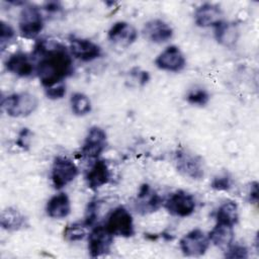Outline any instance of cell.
I'll list each match as a JSON object with an SVG mask.
<instances>
[{"label":"cell","mask_w":259,"mask_h":259,"mask_svg":"<svg viewBox=\"0 0 259 259\" xmlns=\"http://www.w3.org/2000/svg\"><path fill=\"white\" fill-rule=\"evenodd\" d=\"M31 56L35 63V75L44 89L65 82L74 73V58L60 41L38 39Z\"/></svg>","instance_id":"obj_1"},{"label":"cell","mask_w":259,"mask_h":259,"mask_svg":"<svg viewBox=\"0 0 259 259\" xmlns=\"http://www.w3.org/2000/svg\"><path fill=\"white\" fill-rule=\"evenodd\" d=\"M1 107L9 117H27L37 109L38 98L28 91L13 92L2 98Z\"/></svg>","instance_id":"obj_2"},{"label":"cell","mask_w":259,"mask_h":259,"mask_svg":"<svg viewBox=\"0 0 259 259\" xmlns=\"http://www.w3.org/2000/svg\"><path fill=\"white\" fill-rule=\"evenodd\" d=\"M45 28V16L41 8L33 3L25 2L18 15V32L26 39H35Z\"/></svg>","instance_id":"obj_3"},{"label":"cell","mask_w":259,"mask_h":259,"mask_svg":"<svg viewBox=\"0 0 259 259\" xmlns=\"http://www.w3.org/2000/svg\"><path fill=\"white\" fill-rule=\"evenodd\" d=\"M174 165L178 173L191 180H201L205 174V166L201 156L187 148H177L174 152Z\"/></svg>","instance_id":"obj_4"},{"label":"cell","mask_w":259,"mask_h":259,"mask_svg":"<svg viewBox=\"0 0 259 259\" xmlns=\"http://www.w3.org/2000/svg\"><path fill=\"white\" fill-rule=\"evenodd\" d=\"M104 227L113 237L131 238L136 233L133 214L123 205H117L108 212Z\"/></svg>","instance_id":"obj_5"},{"label":"cell","mask_w":259,"mask_h":259,"mask_svg":"<svg viewBox=\"0 0 259 259\" xmlns=\"http://www.w3.org/2000/svg\"><path fill=\"white\" fill-rule=\"evenodd\" d=\"M79 174V168L76 163L69 157L58 155L54 158L50 178L53 187L56 190H62L71 184Z\"/></svg>","instance_id":"obj_6"},{"label":"cell","mask_w":259,"mask_h":259,"mask_svg":"<svg viewBox=\"0 0 259 259\" xmlns=\"http://www.w3.org/2000/svg\"><path fill=\"white\" fill-rule=\"evenodd\" d=\"M197 202L194 195L188 191L179 189L172 192L164 199L163 207L172 217L188 218L192 215L196 209Z\"/></svg>","instance_id":"obj_7"},{"label":"cell","mask_w":259,"mask_h":259,"mask_svg":"<svg viewBox=\"0 0 259 259\" xmlns=\"http://www.w3.org/2000/svg\"><path fill=\"white\" fill-rule=\"evenodd\" d=\"M106 147V132L98 125H93L89 127L87 131V134L80 148V155L86 159L96 160L100 158L101 154L105 151Z\"/></svg>","instance_id":"obj_8"},{"label":"cell","mask_w":259,"mask_h":259,"mask_svg":"<svg viewBox=\"0 0 259 259\" xmlns=\"http://www.w3.org/2000/svg\"><path fill=\"white\" fill-rule=\"evenodd\" d=\"M114 237L106 230L104 225L92 227L87 236V248L92 258L107 255L112 248Z\"/></svg>","instance_id":"obj_9"},{"label":"cell","mask_w":259,"mask_h":259,"mask_svg":"<svg viewBox=\"0 0 259 259\" xmlns=\"http://www.w3.org/2000/svg\"><path fill=\"white\" fill-rule=\"evenodd\" d=\"M210 245L208 236L200 229H192L179 241V249L184 256L198 257L206 253Z\"/></svg>","instance_id":"obj_10"},{"label":"cell","mask_w":259,"mask_h":259,"mask_svg":"<svg viewBox=\"0 0 259 259\" xmlns=\"http://www.w3.org/2000/svg\"><path fill=\"white\" fill-rule=\"evenodd\" d=\"M68 49L74 59L83 63L93 62L102 56L101 47L86 37L71 35Z\"/></svg>","instance_id":"obj_11"},{"label":"cell","mask_w":259,"mask_h":259,"mask_svg":"<svg viewBox=\"0 0 259 259\" xmlns=\"http://www.w3.org/2000/svg\"><path fill=\"white\" fill-rule=\"evenodd\" d=\"M164 198L148 183L140 185L137 192L134 206L137 212L142 215L156 212L163 207Z\"/></svg>","instance_id":"obj_12"},{"label":"cell","mask_w":259,"mask_h":259,"mask_svg":"<svg viewBox=\"0 0 259 259\" xmlns=\"http://www.w3.org/2000/svg\"><path fill=\"white\" fill-rule=\"evenodd\" d=\"M4 67L8 73L18 78H30L35 75V63L31 55L16 51L7 57Z\"/></svg>","instance_id":"obj_13"},{"label":"cell","mask_w":259,"mask_h":259,"mask_svg":"<svg viewBox=\"0 0 259 259\" xmlns=\"http://www.w3.org/2000/svg\"><path fill=\"white\" fill-rule=\"evenodd\" d=\"M154 64L161 71L178 73L186 67V58L179 47L170 45L156 57Z\"/></svg>","instance_id":"obj_14"},{"label":"cell","mask_w":259,"mask_h":259,"mask_svg":"<svg viewBox=\"0 0 259 259\" xmlns=\"http://www.w3.org/2000/svg\"><path fill=\"white\" fill-rule=\"evenodd\" d=\"M137 28L125 20H117L107 30V39L114 46L127 48L138 38Z\"/></svg>","instance_id":"obj_15"},{"label":"cell","mask_w":259,"mask_h":259,"mask_svg":"<svg viewBox=\"0 0 259 259\" xmlns=\"http://www.w3.org/2000/svg\"><path fill=\"white\" fill-rule=\"evenodd\" d=\"M142 33L150 42L161 45L169 41L173 37L174 30L164 19L152 18L145 22Z\"/></svg>","instance_id":"obj_16"},{"label":"cell","mask_w":259,"mask_h":259,"mask_svg":"<svg viewBox=\"0 0 259 259\" xmlns=\"http://www.w3.org/2000/svg\"><path fill=\"white\" fill-rule=\"evenodd\" d=\"M111 179V171L108 163L104 159H96L86 171L84 180L90 190H98L107 185Z\"/></svg>","instance_id":"obj_17"},{"label":"cell","mask_w":259,"mask_h":259,"mask_svg":"<svg viewBox=\"0 0 259 259\" xmlns=\"http://www.w3.org/2000/svg\"><path fill=\"white\" fill-rule=\"evenodd\" d=\"M224 12L220 5L205 2L197 6L193 12V20L196 26L201 28L214 27L223 18Z\"/></svg>","instance_id":"obj_18"},{"label":"cell","mask_w":259,"mask_h":259,"mask_svg":"<svg viewBox=\"0 0 259 259\" xmlns=\"http://www.w3.org/2000/svg\"><path fill=\"white\" fill-rule=\"evenodd\" d=\"M213 35L220 46L233 49L239 40L240 29L236 22L223 19L213 27Z\"/></svg>","instance_id":"obj_19"},{"label":"cell","mask_w":259,"mask_h":259,"mask_svg":"<svg viewBox=\"0 0 259 259\" xmlns=\"http://www.w3.org/2000/svg\"><path fill=\"white\" fill-rule=\"evenodd\" d=\"M47 215L54 220H63L72 211L71 199L67 193L61 191L51 196L45 206Z\"/></svg>","instance_id":"obj_20"},{"label":"cell","mask_w":259,"mask_h":259,"mask_svg":"<svg viewBox=\"0 0 259 259\" xmlns=\"http://www.w3.org/2000/svg\"><path fill=\"white\" fill-rule=\"evenodd\" d=\"M27 219L21 210L15 206H6L0 215V226L7 232H17L27 227Z\"/></svg>","instance_id":"obj_21"},{"label":"cell","mask_w":259,"mask_h":259,"mask_svg":"<svg viewBox=\"0 0 259 259\" xmlns=\"http://www.w3.org/2000/svg\"><path fill=\"white\" fill-rule=\"evenodd\" d=\"M215 224L235 227L239 222V206L236 201L227 199L214 211Z\"/></svg>","instance_id":"obj_22"},{"label":"cell","mask_w":259,"mask_h":259,"mask_svg":"<svg viewBox=\"0 0 259 259\" xmlns=\"http://www.w3.org/2000/svg\"><path fill=\"white\" fill-rule=\"evenodd\" d=\"M209 242L217 247L227 248L234 242V227L214 224L213 228L207 234Z\"/></svg>","instance_id":"obj_23"},{"label":"cell","mask_w":259,"mask_h":259,"mask_svg":"<svg viewBox=\"0 0 259 259\" xmlns=\"http://www.w3.org/2000/svg\"><path fill=\"white\" fill-rule=\"evenodd\" d=\"M70 108L74 115L85 116L92 110V103L88 95L83 92H74L70 97Z\"/></svg>","instance_id":"obj_24"},{"label":"cell","mask_w":259,"mask_h":259,"mask_svg":"<svg viewBox=\"0 0 259 259\" xmlns=\"http://www.w3.org/2000/svg\"><path fill=\"white\" fill-rule=\"evenodd\" d=\"M89 227L82 222H74L68 224L63 230V237L67 242L82 241L88 236Z\"/></svg>","instance_id":"obj_25"},{"label":"cell","mask_w":259,"mask_h":259,"mask_svg":"<svg viewBox=\"0 0 259 259\" xmlns=\"http://www.w3.org/2000/svg\"><path fill=\"white\" fill-rule=\"evenodd\" d=\"M185 100L192 106L203 107L209 102L210 95L208 91L202 87H193L187 91Z\"/></svg>","instance_id":"obj_26"},{"label":"cell","mask_w":259,"mask_h":259,"mask_svg":"<svg viewBox=\"0 0 259 259\" xmlns=\"http://www.w3.org/2000/svg\"><path fill=\"white\" fill-rule=\"evenodd\" d=\"M100 203H101V201L98 198H92L87 203V206L85 208V214H84L83 222L89 228L94 227L95 224H96V221L98 220Z\"/></svg>","instance_id":"obj_27"},{"label":"cell","mask_w":259,"mask_h":259,"mask_svg":"<svg viewBox=\"0 0 259 259\" xmlns=\"http://www.w3.org/2000/svg\"><path fill=\"white\" fill-rule=\"evenodd\" d=\"M16 37V30L14 27L7 21L0 20V48L3 52L5 48L14 40Z\"/></svg>","instance_id":"obj_28"},{"label":"cell","mask_w":259,"mask_h":259,"mask_svg":"<svg viewBox=\"0 0 259 259\" xmlns=\"http://www.w3.org/2000/svg\"><path fill=\"white\" fill-rule=\"evenodd\" d=\"M249 251L245 245L233 242L225 249V257L230 259H245L248 258Z\"/></svg>","instance_id":"obj_29"},{"label":"cell","mask_w":259,"mask_h":259,"mask_svg":"<svg viewBox=\"0 0 259 259\" xmlns=\"http://www.w3.org/2000/svg\"><path fill=\"white\" fill-rule=\"evenodd\" d=\"M211 189L215 191H229L233 187V180L228 174H219L210 181Z\"/></svg>","instance_id":"obj_30"},{"label":"cell","mask_w":259,"mask_h":259,"mask_svg":"<svg viewBox=\"0 0 259 259\" xmlns=\"http://www.w3.org/2000/svg\"><path fill=\"white\" fill-rule=\"evenodd\" d=\"M67 93V85L65 82L55 84L48 88H45V94L47 98L51 100H59L65 97Z\"/></svg>","instance_id":"obj_31"},{"label":"cell","mask_w":259,"mask_h":259,"mask_svg":"<svg viewBox=\"0 0 259 259\" xmlns=\"http://www.w3.org/2000/svg\"><path fill=\"white\" fill-rule=\"evenodd\" d=\"M31 140H32V132L28 127H22L17 134L15 144L21 150L28 151L31 145Z\"/></svg>","instance_id":"obj_32"},{"label":"cell","mask_w":259,"mask_h":259,"mask_svg":"<svg viewBox=\"0 0 259 259\" xmlns=\"http://www.w3.org/2000/svg\"><path fill=\"white\" fill-rule=\"evenodd\" d=\"M64 7L59 1H47L41 5V10H44L47 14H59L63 11Z\"/></svg>","instance_id":"obj_33"},{"label":"cell","mask_w":259,"mask_h":259,"mask_svg":"<svg viewBox=\"0 0 259 259\" xmlns=\"http://www.w3.org/2000/svg\"><path fill=\"white\" fill-rule=\"evenodd\" d=\"M247 198L250 203L257 204L258 202V182L257 181H253L250 183L247 191Z\"/></svg>","instance_id":"obj_34"},{"label":"cell","mask_w":259,"mask_h":259,"mask_svg":"<svg viewBox=\"0 0 259 259\" xmlns=\"http://www.w3.org/2000/svg\"><path fill=\"white\" fill-rule=\"evenodd\" d=\"M136 71H137L136 73L133 72V75H134L135 79L138 80L139 84L146 85L150 81V79H151L149 72L144 71V70H140V69H136Z\"/></svg>","instance_id":"obj_35"}]
</instances>
